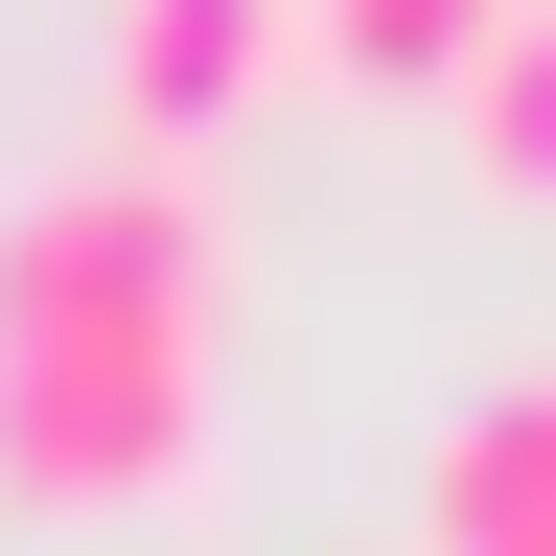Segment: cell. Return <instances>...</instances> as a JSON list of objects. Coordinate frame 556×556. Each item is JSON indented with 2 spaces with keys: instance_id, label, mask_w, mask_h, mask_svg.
I'll return each mask as SVG.
<instances>
[{
  "instance_id": "1",
  "label": "cell",
  "mask_w": 556,
  "mask_h": 556,
  "mask_svg": "<svg viewBox=\"0 0 556 556\" xmlns=\"http://www.w3.org/2000/svg\"><path fill=\"white\" fill-rule=\"evenodd\" d=\"M208 186L186 163H70L0 208V371H208Z\"/></svg>"
},
{
  "instance_id": "2",
  "label": "cell",
  "mask_w": 556,
  "mask_h": 556,
  "mask_svg": "<svg viewBox=\"0 0 556 556\" xmlns=\"http://www.w3.org/2000/svg\"><path fill=\"white\" fill-rule=\"evenodd\" d=\"M186 441H208V371H0L24 510H139V486H186Z\"/></svg>"
},
{
  "instance_id": "3",
  "label": "cell",
  "mask_w": 556,
  "mask_h": 556,
  "mask_svg": "<svg viewBox=\"0 0 556 556\" xmlns=\"http://www.w3.org/2000/svg\"><path fill=\"white\" fill-rule=\"evenodd\" d=\"M417 556H556V371L464 394L441 464H417Z\"/></svg>"
},
{
  "instance_id": "4",
  "label": "cell",
  "mask_w": 556,
  "mask_h": 556,
  "mask_svg": "<svg viewBox=\"0 0 556 556\" xmlns=\"http://www.w3.org/2000/svg\"><path fill=\"white\" fill-rule=\"evenodd\" d=\"M325 47V0H116V93L139 116H232V93H278V70H302Z\"/></svg>"
},
{
  "instance_id": "5",
  "label": "cell",
  "mask_w": 556,
  "mask_h": 556,
  "mask_svg": "<svg viewBox=\"0 0 556 556\" xmlns=\"http://www.w3.org/2000/svg\"><path fill=\"white\" fill-rule=\"evenodd\" d=\"M464 163L510 186V208H556V0H510V24H486V70H464Z\"/></svg>"
}]
</instances>
